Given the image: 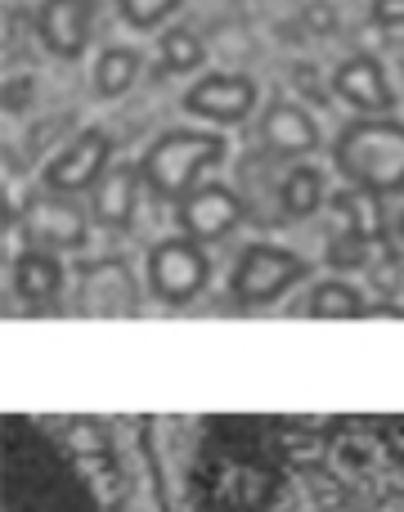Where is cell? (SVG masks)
I'll list each match as a JSON object with an SVG mask.
<instances>
[{"instance_id":"obj_9","label":"cell","mask_w":404,"mask_h":512,"mask_svg":"<svg viewBox=\"0 0 404 512\" xmlns=\"http://www.w3.org/2000/svg\"><path fill=\"white\" fill-rule=\"evenodd\" d=\"M81 315H135L140 310V288L126 256H95L77 270V301Z\"/></svg>"},{"instance_id":"obj_3","label":"cell","mask_w":404,"mask_h":512,"mask_svg":"<svg viewBox=\"0 0 404 512\" xmlns=\"http://www.w3.org/2000/svg\"><path fill=\"white\" fill-rule=\"evenodd\" d=\"M333 167L351 189L373 198L404 194V122L396 117H351L333 140Z\"/></svg>"},{"instance_id":"obj_21","label":"cell","mask_w":404,"mask_h":512,"mask_svg":"<svg viewBox=\"0 0 404 512\" xmlns=\"http://www.w3.org/2000/svg\"><path fill=\"white\" fill-rule=\"evenodd\" d=\"M158 59L167 72L185 77V72H198L202 63H207V45H202L198 32H189V27H167L158 41Z\"/></svg>"},{"instance_id":"obj_16","label":"cell","mask_w":404,"mask_h":512,"mask_svg":"<svg viewBox=\"0 0 404 512\" xmlns=\"http://www.w3.org/2000/svg\"><path fill=\"white\" fill-rule=\"evenodd\" d=\"M9 279H14V292L27 301V306H50V301H59L63 292V261L59 252L50 248H23L14 256V265H9Z\"/></svg>"},{"instance_id":"obj_20","label":"cell","mask_w":404,"mask_h":512,"mask_svg":"<svg viewBox=\"0 0 404 512\" xmlns=\"http://www.w3.org/2000/svg\"><path fill=\"white\" fill-rule=\"evenodd\" d=\"M333 207H337V216H342V230H355V234H364V239H373V243H378V239L387 243L382 198L364 194V189H346V194L333 198Z\"/></svg>"},{"instance_id":"obj_18","label":"cell","mask_w":404,"mask_h":512,"mask_svg":"<svg viewBox=\"0 0 404 512\" xmlns=\"http://www.w3.org/2000/svg\"><path fill=\"white\" fill-rule=\"evenodd\" d=\"M140 50H131V45H108V50H99L95 68H90V90H95L99 99H122L131 95V86L140 81Z\"/></svg>"},{"instance_id":"obj_4","label":"cell","mask_w":404,"mask_h":512,"mask_svg":"<svg viewBox=\"0 0 404 512\" xmlns=\"http://www.w3.org/2000/svg\"><path fill=\"white\" fill-rule=\"evenodd\" d=\"M225 162V135L216 131H162L158 140L144 149L140 171L144 189L158 203L176 207L180 198H189L198 185H207V171Z\"/></svg>"},{"instance_id":"obj_5","label":"cell","mask_w":404,"mask_h":512,"mask_svg":"<svg viewBox=\"0 0 404 512\" xmlns=\"http://www.w3.org/2000/svg\"><path fill=\"white\" fill-rule=\"evenodd\" d=\"M301 279H310V261L292 248L279 243H247L238 252L234 270H229V297L238 306L256 310V306H274L283 301Z\"/></svg>"},{"instance_id":"obj_26","label":"cell","mask_w":404,"mask_h":512,"mask_svg":"<svg viewBox=\"0 0 404 512\" xmlns=\"http://www.w3.org/2000/svg\"><path fill=\"white\" fill-rule=\"evenodd\" d=\"M396 234H400V243H404V212H400V221H396Z\"/></svg>"},{"instance_id":"obj_15","label":"cell","mask_w":404,"mask_h":512,"mask_svg":"<svg viewBox=\"0 0 404 512\" xmlns=\"http://www.w3.org/2000/svg\"><path fill=\"white\" fill-rule=\"evenodd\" d=\"M144 194V171L140 162H113L95 189H90V221L108 234H122L135 225Z\"/></svg>"},{"instance_id":"obj_25","label":"cell","mask_w":404,"mask_h":512,"mask_svg":"<svg viewBox=\"0 0 404 512\" xmlns=\"http://www.w3.org/2000/svg\"><path fill=\"white\" fill-rule=\"evenodd\" d=\"M297 86L306 90V95H315V104H328V95H333V86H319L315 72H306V68H297Z\"/></svg>"},{"instance_id":"obj_8","label":"cell","mask_w":404,"mask_h":512,"mask_svg":"<svg viewBox=\"0 0 404 512\" xmlns=\"http://www.w3.org/2000/svg\"><path fill=\"white\" fill-rule=\"evenodd\" d=\"M247 221V203L243 194H234L229 185H220V180H207V185H198L189 198H180L176 203V225L185 239L194 243H220L229 239V234L238 230V225Z\"/></svg>"},{"instance_id":"obj_11","label":"cell","mask_w":404,"mask_h":512,"mask_svg":"<svg viewBox=\"0 0 404 512\" xmlns=\"http://www.w3.org/2000/svg\"><path fill=\"white\" fill-rule=\"evenodd\" d=\"M108 167H113V140H108L104 131H81L77 140L63 144V149L45 162V189L81 198L104 180Z\"/></svg>"},{"instance_id":"obj_7","label":"cell","mask_w":404,"mask_h":512,"mask_svg":"<svg viewBox=\"0 0 404 512\" xmlns=\"http://www.w3.org/2000/svg\"><path fill=\"white\" fill-rule=\"evenodd\" d=\"M90 207H81L77 198L54 194V189H36L23 198V230L36 248L50 252H86L90 248Z\"/></svg>"},{"instance_id":"obj_2","label":"cell","mask_w":404,"mask_h":512,"mask_svg":"<svg viewBox=\"0 0 404 512\" xmlns=\"http://www.w3.org/2000/svg\"><path fill=\"white\" fill-rule=\"evenodd\" d=\"M0 512H122L108 468L63 423L5 414Z\"/></svg>"},{"instance_id":"obj_12","label":"cell","mask_w":404,"mask_h":512,"mask_svg":"<svg viewBox=\"0 0 404 512\" xmlns=\"http://www.w3.org/2000/svg\"><path fill=\"white\" fill-rule=\"evenodd\" d=\"M333 95L346 99L355 108V117H396L400 99L396 86L387 81V68H382L373 54H346L333 68Z\"/></svg>"},{"instance_id":"obj_6","label":"cell","mask_w":404,"mask_h":512,"mask_svg":"<svg viewBox=\"0 0 404 512\" xmlns=\"http://www.w3.org/2000/svg\"><path fill=\"white\" fill-rule=\"evenodd\" d=\"M149 292L162 306H189L194 297H202L211 283V261L202 252V243L185 239V234H171V239L153 243L149 252Z\"/></svg>"},{"instance_id":"obj_19","label":"cell","mask_w":404,"mask_h":512,"mask_svg":"<svg viewBox=\"0 0 404 512\" xmlns=\"http://www.w3.org/2000/svg\"><path fill=\"white\" fill-rule=\"evenodd\" d=\"M301 315H310V319H364L369 315V301H364V292L355 288V283H346L342 274H333V279H319L315 288H310V297L301 301Z\"/></svg>"},{"instance_id":"obj_22","label":"cell","mask_w":404,"mask_h":512,"mask_svg":"<svg viewBox=\"0 0 404 512\" xmlns=\"http://www.w3.org/2000/svg\"><path fill=\"white\" fill-rule=\"evenodd\" d=\"M117 9L135 32H153V27L167 23V14H176L180 0H117Z\"/></svg>"},{"instance_id":"obj_24","label":"cell","mask_w":404,"mask_h":512,"mask_svg":"<svg viewBox=\"0 0 404 512\" xmlns=\"http://www.w3.org/2000/svg\"><path fill=\"white\" fill-rule=\"evenodd\" d=\"M373 23L378 27H404V0H373Z\"/></svg>"},{"instance_id":"obj_10","label":"cell","mask_w":404,"mask_h":512,"mask_svg":"<svg viewBox=\"0 0 404 512\" xmlns=\"http://www.w3.org/2000/svg\"><path fill=\"white\" fill-rule=\"evenodd\" d=\"M261 104V86L243 72H207L185 95V108L207 126H243Z\"/></svg>"},{"instance_id":"obj_17","label":"cell","mask_w":404,"mask_h":512,"mask_svg":"<svg viewBox=\"0 0 404 512\" xmlns=\"http://www.w3.org/2000/svg\"><path fill=\"white\" fill-rule=\"evenodd\" d=\"M324 207V171L315 162H292L279 180V216L283 221H306Z\"/></svg>"},{"instance_id":"obj_23","label":"cell","mask_w":404,"mask_h":512,"mask_svg":"<svg viewBox=\"0 0 404 512\" xmlns=\"http://www.w3.org/2000/svg\"><path fill=\"white\" fill-rule=\"evenodd\" d=\"M369 252H373V239H364V234H355V230H342L328 243V265H333V270H360V265L369 261Z\"/></svg>"},{"instance_id":"obj_13","label":"cell","mask_w":404,"mask_h":512,"mask_svg":"<svg viewBox=\"0 0 404 512\" xmlns=\"http://www.w3.org/2000/svg\"><path fill=\"white\" fill-rule=\"evenodd\" d=\"M261 149L270 158H288V162H310L319 149H324V135H319V122L292 99H274L261 113Z\"/></svg>"},{"instance_id":"obj_1","label":"cell","mask_w":404,"mask_h":512,"mask_svg":"<svg viewBox=\"0 0 404 512\" xmlns=\"http://www.w3.org/2000/svg\"><path fill=\"white\" fill-rule=\"evenodd\" d=\"M194 512H404V414H216L189 454Z\"/></svg>"},{"instance_id":"obj_14","label":"cell","mask_w":404,"mask_h":512,"mask_svg":"<svg viewBox=\"0 0 404 512\" xmlns=\"http://www.w3.org/2000/svg\"><path fill=\"white\" fill-rule=\"evenodd\" d=\"M99 0H41L36 9V36L54 59H81L95 32Z\"/></svg>"}]
</instances>
